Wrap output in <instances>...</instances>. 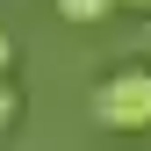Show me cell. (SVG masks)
<instances>
[{"label": "cell", "instance_id": "obj_5", "mask_svg": "<svg viewBox=\"0 0 151 151\" xmlns=\"http://www.w3.org/2000/svg\"><path fill=\"white\" fill-rule=\"evenodd\" d=\"M115 7H151V0H115Z\"/></svg>", "mask_w": 151, "mask_h": 151}, {"label": "cell", "instance_id": "obj_3", "mask_svg": "<svg viewBox=\"0 0 151 151\" xmlns=\"http://www.w3.org/2000/svg\"><path fill=\"white\" fill-rule=\"evenodd\" d=\"M14 115H22V93H14V86H7V72H0V129H7Z\"/></svg>", "mask_w": 151, "mask_h": 151}, {"label": "cell", "instance_id": "obj_2", "mask_svg": "<svg viewBox=\"0 0 151 151\" xmlns=\"http://www.w3.org/2000/svg\"><path fill=\"white\" fill-rule=\"evenodd\" d=\"M108 7H115V0H58V14H65V22H101Z\"/></svg>", "mask_w": 151, "mask_h": 151}, {"label": "cell", "instance_id": "obj_1", "mask_svg": "<svg viewBox=\"0 0 151 151\" xmlns=\"http://www.w3.org/2000/svg\"><path fill=\"white\" fill-rule=\"evenodd\" d=\"M93 122L115 137H144L151 129V65H122L93 86Z\"/></svg>", "mask_w": 151, "mask_h": 151}, {"label": "cell", "instance_id": "obj_4", "mask_svg": "<svg viewBox=\"0 0 151 151\" xmlns=\"http://www.w3.org/2000/svg\"><path fill=\"white\" fill-rule=\"evenodd\" d=\"M14 65V36H7V22H0V72Z\"/></svg>", "mask_w": 151, "mask_h": 151}]
</instances>
